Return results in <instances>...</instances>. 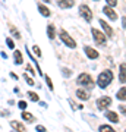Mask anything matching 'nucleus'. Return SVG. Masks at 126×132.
I'll list each match as a JSON object with an SVG mask.
<instances>
[{"label": "nucleus", "instance_id": "obj_1", "mask_svg": "<svg viewBox=\"0 0 126 132\" xmlns=\"http://www.w3.org/2000/svg\"><path fill=\"white\" fill-rule=\"evenodd\" d=\"M113 81V72L112 71H103L100 75H98V79H97V85L100 88H106L110 82Z\"/></svg>", "mask_w": 126, "mask_h": 132}, {"label": "nucleus", "instance_id": "obj_2", "mask_svg": "<svg viewBox=\"0 0 126 132\" xmlns=\"http://www.w3.org/2000/svg\"><path fill=\"white\" fill-rule=\"evenodd\" d=\"M59 37H60V40L65 43L68 47H70V48H75V47H76V43H75V40L70 37L69 34H68V31L62 29L60 32H59Z\"/></svg>", "mask_w": 126, "mask_h": 132}, {"label": "nucleus", "instance_id": "obj_3", "mask_svg": "<svg viewBox=\"0 0 126 132\" xmlns=\"http://www.w3.org/2000/svg\"><path fill=\"white\" fill-rule=\"evenodd\" d=\"M76 82L79 85H82V87H85V88H93V78L88 75V73H81L79 76H78V79H76Z\"/></svg>", "mask_w": 126, "mask_h": 132}, {"label": "nucleus", "instance_id": "obj_4", "mask_svg": "<svg viewBox=\"0 0 126 132\" xmlns=\"http://www.w3.org/2000/svg\"><path fill=\"white\" fill-rule=\"evenodd\" d=\"M79 15L87 21V22H91V21H93V12H91V9H89L87 5L79 6Z\"/></svg>", "mask_w": 126, "mask_h": 132}, {"label": "nucleus", "instance_id": "obj_5", "mask_svg": "<svg viewBox=\"0 0 126 132\" xmlns=\"http://www.w3.org/2000/svg\"><path fill=\"white\" fill-rule=\"evenodd\" d=\"M112 104V97H107V95H104V97H100L97 100V107L98 110H106Z\"/></svg>", "mask_w": 126, "mask_h": 132}, {"label": "nucleus", "instance_id": "obj_6", "mask_svg": "<svg viewBox=\"0 0 126 132\" xmlns=\"http://www.w3.org/2000/svg\"><path fill=\"white\" fill-rule=\"evenodd\" d=\"M91 32H93L94 40H95L98 44H101V46H104V44H106V35H104L101 31H98L97 28H91Z\"/></svg>", "mask_w": 126, "mask_h": 132}, {"label": "nucleus", "instance_id": "obj_7", "mask_svg": "<svg viewBox=\"0 0 126 132\" xmlns=\"http://www.w3.org/2000/svg\"><path fill=\"white\" fill-rule=\"evenodd\" d=\"M84 52H85V54H87L88 59H97V57H98V52H97V50H94L93 47H89V46H85Z\"/></svg>", "mask_w": 126, "mask_h": 132}, {"label": "nucleus", "instance_id": "obj_8", "mask_svg": "<svg viewBox=\"0 0 126 132\" xmlns=\"http://www.w3.org/2000/svg\"><path fill=\"white\" fill-rule=\"evenodd\" d=\"M10 125H12V128H13L16 132H28V129L25 128V125L21 123V122H18V120H12Z\"/></svg>", "mask_w": 126, "mask_h": 132}, {"label": "nucleus", "instance_id": "obj_9", "mask_svg": "<svg viewBox=\"0 0 126 132\" xmlns=\"http://www.w3.org/2000/svg\"><path fill=\"white\" fill-rule=\"evenodd\" d=\"M76 95H78V98H79V100H84V101H87V100L91 97V93H89L88 90L81 88V90H76Z\"/></svg>", "mask_w": 126, "mask_h": 132}, {"label": "nucleus", "instance_id": "obj_10", "mask_svg": "<svg viewBox=\"0 0 126 132\" xmlns=\"http://www.w3.org/2000/svg\"><path fill=\"white\" fill-rule=\"evenodd\" d=\"M103 12L107 15L108 18H110V21H117V13L112 9V7H110V6H106V7L103 9Z\"/></svg>", "mask_w": 126, "mask_h": 132}, {"label": "nucleus", "instance_id": "obj_11", "mask_svg": "<svg viewBox=\"0 0 126 132\" xmlns=\"http://www.w3.org/2000/svg\"><path fill=\"white\" fill-rule=\"evenodd\" d=\"M100 25H101V28L104 29V32L107 34L108 37H113V28L110 27V25L106 22V21H103V19H100Z\"/></svg>", "mask_w": 126, "mask_h": 132}, {"label": "nucleus", "instance_id": "obj_12", "mask_svg": "<svg viewBox=\"0 0 126 132\" xmlns=\"http://www.w3.org/2000/svg\"><path fill=\"white\" fill-rule=\"evenodd\" d=\"M57 5H59V7H62V9H69V7H72V6L75 5V0H59Z\"/></svg>", "mask_w": 126, "mask_h": 132}, {"label": "nucleus", "instance_id": "obj_13", "mask_svg": "<svg viewBox=\"0 0 126 132\" xmlns=\"http://www.w3.org/2000/svg\"><path fill=\"white\" fill-rule=\"evenodd\" d=\"M38 12H40L43 16H46V18H48V16H50V13H52V12H50V9H48L46 5H38Z\"/></svg>", "mask_w": 126, "mask_h": 132}, {"label": "nucleus", "instance_id": "obj_14", "mask_svg": "<svg viewBox=\"0 0 126 132\" xmlns=\"http://www.w3.org/2000/svg\"><path fill=\"white\" fill-rule=\"evenodd\" d=\"M119 79L122 84H126V65H120V73H119Z\"/></svg>", "mask_w": 126, "mask_h": 132}, {"label": "nucleus", "instance_id": "obj_15", "mask_svg": "<svg viewBox=\"0 0 126 132\" xmlns=\"http://www.w3.org/2000/svg\"><path fill=\"white\" fill-rule=\"evenodd\" d=\"M106 118L113 123L119 122V116H117V113H114V112H107V113H106Z\"/></svg>", "mask_w": 126, "mask_h": 132}, {"label": "nucleus", "instance_id": "obj_16", "mask_svg": "<svg viewBox=\"0 0 126 132\" xmlns=\"http://www.w3.org/2000/svg\"><path fill=\"white\" fill-rule=\"evenodd\" d=\"M13 59H15V63H18V65H22V63H23L22 53L19 52V50H15V53H13Z\"/></svg>", "mask_w": 126, "mask_h": 132}, {"label": "nucleus", "instance_id": "obj_17", "mask_svg": "<svg viewBox=\"0 0 126 132\" xmlns=\"http://www.w3.org/2000/svg\"><path fill=\"white\" fill-rule=\"evenodd\" d=\"M116 97L119 100H122V101H125V100H126V87H123V88H120V90L117 91Z\"/></svg>", "mask_w": 126, "mask_h": 132}, {"label": "nucleus", "instance_id": "obj_18", "mask_svg": "<svg viewBox=\"0 0 126 132\" xmlns=\"http://www.w3.org/2000/svg\"><path fill=\"white\" fill-rule=\"evenodd\" d=\"M47 35H48V38H50V40H54V37H56V32H54V27H53L52 24L47 27Z\"/></svg>", "mask_w": 126, "mask_h": 132}, {"label": "nucleus", "instance_id": "obj_19", "mask_svg": "<svg viewBox=\"0 0 126 132\" xmlns=\"http://www.w3.org/2000/svg\"><path fill=\"white\" fill-rule=\"evenodd\" d=\"M21 116H22V119L23 120H27V122H34V116L31 113H28V112H25V110L21 113Z\"/></svg>", "mask_w": 126, "mask_h": 132}, {"label": "nucleus", "instance_id": "obj_20", "mask_svg": "<svg viewBox=\"0 0 126 132\" xmlns=\"http://www.w3.org/2000/svg\"><path fill=\"white\" fill-rule=\"evenodd\" d=\"M28 98L31 100V101H40V97H38V94H35L34 91H28Z\"/></svg>", "mask_w": 126, "mask_h": 132}, {"label": "nucleus", "instance_id": "obj_21", "mask_svg": "<svg viewBox=\"0 0 126 132\" xmlns=\"http://www.w3.org/2000/svg\"><path fill=\"white\" fill-rule=\"evenodd\" d=\"M100 132H116V131L112 126H108V125H101L100 126Z\"/></svg>", "mask_w": 126, "mask_h": 132}, {"label": "nucleus", "instance_id": "obj_22", "mask_svg": "<svg viewBox=\"0 0 126 132\" xmlns=\"http://www.w3.org/2000/svg\"><path fill=\"white\" fill-rule=\"evenodd\" d=\"M44 78H46V82H47V85H48V88L53 91V90H54V85H53L52 79H50V76H48V75H44Z\"/></svg>", "mask_w": 126, "mask_h": 132}, {"label": "nucleus", "instance_id": "obj_23", "mask_svg": "<svg viewBox=\"0 0 126 132\" xmlns=\"http://www.w3.org/2000/svg\"><path fill=\"white\" fill-rule=\"evenodd\" d=\"M10 32H12V35H13V37H16V38H21V34L18 32V29L15 28V27H12V25H10Z\"/></svg>", "mask_w": 126, "mask_h": 132}, {"label": "nucleus", "instance_id": "obj_24", "mask_svg": "<svg viewBox=\"0 0 126 132\" xmlns=\"http://www.w3.org/2000/svg\"><path fill=\"white\" fill-rule=\"evenodd\" d=\"M6 44H7V47L9 48H15V43H13V40H12V38H6Z\"/></svg>", "mask_w": 126, "mask_h": 132}, {"label": "nucleus", "instance_id": "obj_25", "mask_svg": "<svg viewBox=\"0 0 126 132\" xmlns=\"http://www.w3.org/2000/svg\"><path fill=\"white\" fill-rule=\"evenodd\" d=\"M32 50H34V53H35V56L41 57V50H40V47H38V46H34Z\"/></svg>", "mask_w": 126, "mask_h": 132}, {"label": "nucleus", "instance_id": "obj_26", "mask_svg": "<svg viewBox=\"0 0 126 132\" xmlns=\"http://www.w3.org/2000/svg\"><path fill=\"white\" fill-rule=\"evenodd\" d=\"M18 107L21 109V110H25V109H27V101H19Z\"/></svg>", "mask_w": 126, "mask_h": 132}, {"label": "nucleus", "instance_id": "obj_27", "mask_svg": "<svg viewBox=\"0 0 126 132\" xmlns=\"http://www.w3.org/2000/svg\"><path fill=\"white\" fill-rule=\"evenodd\" d=\"M25 81H27V84H28V85H34V79L31 78V76L25 75Z\"/></svg>", "mask_w": 126, "mask_h": 132}, {"label": "nucleus", "instance_id": "obj_28", "mask_svg": "<svg viewBox=\"0 0 126 132\" xmlns=\"http://www.w3.org/2000/svg\"><path fill=\"white\" fill-rule=\"evenodd\" d=\"M107 5L110 6V7H114V6L117 5V0H107Z\"/></svg>", "mask_w": 126, "mask_h": 132}, {"label": "nucleus", "instance_id": "obj_29", "mask_svg": "<svg viewBox=\"0 0 126 132\" xmlns=\"http://www.w3.org/2000/svg\"><path fill=\"white\" fill-rule=\"evenodd\" d=\"M35 129H37V132H46V128L41 126V125H37V126H35Z\"/></svg>", "mask_w": 126, "mask_h": 132}, {"label": "nucleus", "instance_id": "obj_30", "mask_svg": "<svg viewBox=\"0 0 126 132\" xmlns=\"http://www.w3.org/2000/svg\"><path fill=\"white\" fill-rule=\"evenodd\" d=\"M119 110L122 112V114H125V116H126V106H122V104H120V106H119Z\"/></svg>", "mask_w": 126, "mask_h": 132}, {"label": "nucleus", "instance_id": "obj_31", "mask_svg": "<svg viewBox=\"0 0 126 132\" xmlns=\"http://www.w3.org/2000/svg\"><path fill=\"white\" fill-rule=\"evenodd\" d=\"M63 73H65V75L68 76V78L70 76V71H69V69H63Z\"/></svg>", "mask_w": 126, "mask_h": 132}, {"label": "nucleus", "instance_id": "obj_32", "mask_svg": "<svg viewBox=\"0 0 126 132\" xmlns=\"http://www.w3.org/2000/svg\"><path fill=\"white\" fill-rule=\"evenodd\" d=\"M27 72H29L31 75H34V71H32V68H31V66H27Z\"/></svg>", "mask_w": 126, "mask_h": 132}, {"label": "nucleus", "instance_id": "obj_33", "mask_svg": "<svg viewBox=\"0 0 126 132\" xmlns=\"http://www.w3.org/2000/svg\"><path fill=\"white\" fill-rule=\"evenodd\" d=\"M10 76H12V78H13V79H18V75H16V73H15V72H10Z\"/></svg>", "mask_w": 126, "mask_h": 132}, {"label": "nucleus", "instance_id": "obj_34", "mask_svg": "<svg viewBox=\"0 0 126 132\" xmlns=\"http://www.w3.org/2000/svg\"><path fill=\"white\" fill-rule=\"evenodd\" d=\"M2 57H3V59H7V54H6L5 52H2Z\"/></svg>", "mask_w": 126, "mask_h": 132}, {"label": "nucleus", "instance_id": "obj_35", "mask_svg": "<svg viewBox=\"0 0 126 132\" xmlns=\"http://www.w3.org/2000/svg\"><path fill=\"white\" fill-rule=\"evenodd\" d=\"M123 19V28H126V18H122Z\"/></svg>", "mask_w": 126, "mask_h": 132}, {"label": "nucleus", "instance_id": "obj_36", "mask_svg": "<svg viewBox=\"0 0 126 132\" xmlns=\"http://www.w3.org/2000/svg\"><path fill=\"white\" fill-rule=\"evenodd\" d=\"M44 2H46V3H48V2H50V0H44Z\"/></svg>", "mask_w": 126, "mask_h": 132}, {"label": "nucleus", "instance_id": "obj_37", "mask_svg": "<svg viewBox=\"0 0 126 132\" xmlns=\"http://www.w3.org/2000/svg\"><path fill=\"white\" fill-rule=\"evenodd\" d=\"M94 2H98V0H94Z\"/></svg>", "mask_w": 126, "mask_h": 132}, {"label": "nucleus", "instance_id": "obj_38", "mask_svg": "<svg viewBox=\"0 0 126 132\" xmlns=\"http://www.w3.org/2000/svg\"><path fill=\"white\" fill-rule=\"evenodd\" d=\"M125 132H126V131H125Z\"/></svg>", "mask_w": 126, "mask_h": 132}]
</instances>
